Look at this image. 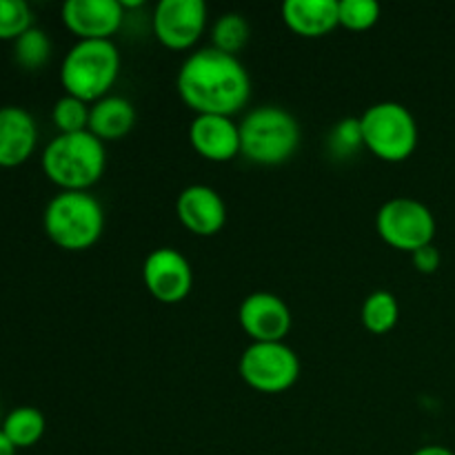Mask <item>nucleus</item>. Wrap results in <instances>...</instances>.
Returning <instances> with one entry per match:
<instances>
[{"mask_svg": "<svg viewBox=\"0 0 455 455\" xmlns=\"http://www.w3.org/2000/svg\"><path fill=\"white\" fill-rule=\"evenodd\" d=\"M176 89L196 116L234 118L251 98V78L238 56L207 47L185 58L176 76Z\"/></svg>", "mask_w": 455, "mask_h": 455, "instance_id": "f257e3e1", "label": "nucleus"}, {"mask_svg": "<svg viewBox=\"0 0 455 455\" xmlns=\"http://www.w3.org/2000/svg\"><path fill=\"white\" fill-rule=\"evenodd\" d=\"M43 172L60 191H89L107 167L105 142L92 132L58 133L43 151Z\"/></svg>", "mask_w": 455, "mask_h": 455, "instance_id": "f03ea898", "label": "nucleus"}, {"mask_svg": "<svg viewBox=\"0 0 455 455\" xmlns=\"http://www.w3.org/2000/svg\"><path fill=\"white\" fill-rule=\"evenodd\" d=\"M240 154L260 167L289 163L300 147V123L291 111L278 105H262L238 123Z\"/></svg>", "mask_w": 455, "mask_h": 455, "instance_id": "7ed1b4c3", "label": "nucleus"}, {"mask_svg": "<svg viewBox=\"0 0 455 455\" xmlns=\"http://www.w3.org/2000/svg\"><path fill=\"white\" fill-rule=\"evenodd\" d=\"M47 238L65 251H87L105 231V209L89 191H58L43 213Z\"/></svg>", "mask_w": 455, "mask_h": 455, "instance_id": "20e7f679", "label": "nucleus"}, {"mask_svg": "<svg viewBox=\"0 0 455 455\" xmlns=\"http://www.w3.org/2000/svg\"><path fill=\"white\" fill-rule=\"evenodd\" d=\"M120 58L114 40H78L60 62V84L67 96L93 102L109 96L118 80Z\"/></svg>", "mask_w": 455, "mask_h": 455, "instance_id": "39448f33", "label": "nucleus"}, {"mask_svg": "<svg viewBox=\"0 0 455 455\" xmlns=\"http://www.w3.org/2000/svg\"><path fill=\"white\" fill-rule=\"evenodd\" d=\"M364 149L387 163L411 158L418 147V123L403 102H376L360 116Z\"/></svg>", "mask_w": 455, "mask_h": 455, "instance_id": "423d86ee", "label": "nucleus"}, {"mask_svg": "<svg viewBox=\"0 0 455 455\" xmlns=\"http://www.w3.org/2000/svg\"><path fill=\"white\" fill-rule=\"evenodd\" d=\"M238 373L258 394L278 395L300 378V358L284 342H251L240 355Z\"/></svg>", "mask_w": 455, "mask_h": 455, "instance_id": "0eeeda50", "label": "nucleus"}, {"mask_svg": "<svg viewBox=\"0 0 455 455\" xmlns=\"http://www.w3.org/2000/svg\"><path fill=\"white\" fill-rule=\"evenodd\" d=\"M376 229L389 247L413 253L427 244H434L438 225L434 212L425 203L409 196H398L378 209Z\"/></svg>", "mask_w": 455, "mask_h": 455, "instance_id": "6e6552de", "label": "nucleus"}, {"mask_svg": "<svg viewBox=\"0 0 455 455\" xmlns=\"http://www.w3.org/2000/svg\"><path fill=\"white\" fill-rule=\"evenodd\" d=\"M154 36L173 52L191 49L207 29V4L203 0H160L151 18Z\"/></svg>", "mask_w": 455, "mask_h": 455, "instance_id": "1a4fd4ad", "label": "nucleus"}, {"mask_svg": "<svg viewBox=\"0 0 455 455\" xmlns=\"http://www.w3.org/2000/svg\"><path fill=\"white\" fill-rule=\"evenodd\" d=\"M142 280L156 300L163 305H178L194 289V269L180 251L160 247L142 262Z\"/></svg>", "mask_w": 455, "mask_h": 455, "instance_id": "9d476101", "label": "nucleus"}, {"mask_svg": "<svg viewBox=\"0 0 455 455\" xmlns=\"http://www.w3.org/2000/svg\"><path fill=\"white\" fill-rule=\"evenodd\" d=\"M238 323L251 342H284L291 331V311L275 293L256 291L240 302Z\"/></svg>", "mask_w": 455, "mask_h": 455, "instance_id": "9b49d317", "label": "nucleus"}, {"mask_svg": "<svg viewBox=\"0 0 455 455\" xmlns=\"http://www.w3.org/2000/svg\"><path fill=\"white\" fill-rule=\"evenodd\" d=\"M60 18L78 40H111L123 27L124 9L120 0H67Z\"/></svg>", "mask_w": 455, "mask_h": 455, "instance_id": "f8f14e48", "label": "nucleus"}, {"mask_svg": "<svg viewBox=\"0 0 455 455\" xmlns=\"http://www.w3.org/2000/svg\"><path fill=\"white\" fill-rule=\"evenodd\" d=\"M176 216L189 234L209 238L220 234L227 222V204L209 185H191L176 200Z\"/></svg>", "mask_w": 455, "mask_h": 455, "instance_id": "ddd939ff", "label": "nucleus"}, {"mask_svg": "<svg viewBox=\"0 0 455 455\" xmlns=\"http://www.w3.org/2000/svg\"><path fill=\"white\" fill-rule=\"evenodd\" d=\"M38 147L36 118L18 105L0 107V169H16L34 156Z\"/></svg>", "mask_w": 455, "mask_h": 455, "instance_id": "4468645a", "label": "nucleus"}, {"mask_svg": "<svg viewBox=\"0 0 455 455\" xmlns=\"http://www.w3.org/2000/svg\"><path fill=\"white\" fill-rule=\"evenodd\" d=\"M189 142L204 160L227 163L240 156V127L229 116H196L189 124Z\"/></svg>", "mask_w": 455, "mask_h": 455, "instance_id": "2eb2a0df", "label": "nucleus"}, {"mask_svg": "<svg viewBox=\"0 0 455 455\" xmlns=\"http://www.w3.org/2000/svg\"><path fill=\"white\" fill-rule=\"evenodd\" d=\"M283 20L302 38H323L340 27L338 0H287L283 4Z\"/></svg>", "mask_w": 455, "mask_h": 455, "instance_id": "dca6fc26", "label": "nucleus"}, {"mask_svg": "<svg viewBox=\"0 0 455 455\" xmlns=\"http://www.w3.org/2000/svg\"><path fill=\"white\" fill-rule=\"evenodd\" d=\"M136 124V107L123 96H107L93 102L89 116V132L102 142L120 140Z\"/></svg>", "mask_w": 455, "mask_h": 455, "instance_id": "f3484780", "label": "nucleus"}, {"mask_svg": "<svg viewBox=\"0 0 455 455\" xmlns=\"http://www.w3.org/2000/svg\"><path fill=\"white\" fill-rule=\"evenodd\" d=\"M44 429H47V420H44L43 411L36 407H16L3 418L0 422V431L4 438L18 449H31L43 440Z\"/></svg>", "mask_w": 455, "mask_h": 455, "instance_id": "a211bd4d", "label": "nucleus"}, {"mask_svg": "<svg viewBox=\"0 0 455 455\" xmlns=\"http://www.w3.org/2000/svg\"><path fill=\"white\" fill-rule=\"evenodd\" d=\"M360 320H363L364 329L369 333H376V336H385V333L394 331L400 320L398 298L391 291H385V289L369 293L363 302Z\"/></svg>", "mask_w": 455, "mask_h": 455, "instance_id": "6ab92c4d", "label": "nucleus"}, {"mask_svg": "<svg viewBox=\"0 0 455 455\" xmlns=\"http://www.w3.org/2000/svg\"><path fill=\"white\" fill-rule=\"evenodd\" d=\"M53 52L52 38L40 27H31L18 40H13V60L20 69L38 71L49 62Z\"/></svg>", "mask_w": 455, "mask_h": 455, "instance_id": "aec40b11", "label": "nucleus"}, {"mask_svg": "<svg viewBox=\"0 0 455 455\" xmlns=\"http://www.w3.org/2000/svg\"><path fill=\"white\" fill-rule=\"evenodd\" d=\"M249 34L251 29L243 13H222L212 25V47L222 53H229V56H238L247 47Z\"/></svg>", "mask_w": 455, "mask_h": 455, "instance_id": "412c9836", "label": "nucleus"}, {"mask_svg": "<svg viewBox=\"0 0 455 455\" xmlns=\"http://www.w3.org/2000/svg\"><path fill=\"white\" fill-rule=\"evenodd\" d=\"M89 116H92V105L67 93L58 98L52 109L53 127L58 129V133L89 132Z\"/></svg>", "mask_w": 455, "mask_h": 455, "instance_id": "4be33fe9", "label": "nucleus"}, {"mask_svg": "<svg viewBox=\"0 0 455 455\" xmlns=\"http://www.w3.org/2000/svg\"><path fill=\"white\" fill-rule=\"evenodd\" d=\"M34 27V12L25 0H0V40L20 38Z\"/></svg>", "mask_w": 455, "mask_h": 455, "instance_id": "5701e85b", "label": "nucleus"}, {"mask_svg": "<svg viewBox=\"0 0 455 455\" xmlns=\"http://www.w3.org/2000/svg\"><path fill=\"white\" fill-rule=\"evenodd\" d=\"M340 27L349 31H367L380 20V4L376 0H338Z\"/></svg>", "mask_w": 455, "mask_h": 455, "instance_id": "b1692460", "label": "nucleus"}, {"mask_svg": "<svg viewBox=\"0 0 455 455\" xmlns=\"http://www.w3.org/2000/svg\"><path fill=\"white\" fill-rule=\"evenodd\" d=\"M364 147L363 140V127H360V118H345L331 129L329 133V149L338 158H347V156L355 154Z\"/></svg>", "mask_w": 455, "mask_h": 455, "instance_id": "393cba45", "label": "nucleus"}, {"mask_svg": "<svg viewBox=\"0 0 455 455\" xmlns=\"http://www.w3.org/2000/svg\"><path fill=\"white\" fill-rule=\"evenodd\" d=\"M411 262L416 267V271L429 275L435 274L440 269V262H443V256H440V249L435 244H427V247L418 249V251L411 253Z\"/></svg>", "mask_w": 455, "mask_h": 455, "instance_id": "a878e982", "label": "nucleus"}, {"mask_svg": "<svg viewBox=\"0 0 455 455\" xmlns=\"http://www.w3.org/2000/svg\"><path fill=\"white\" fill-rule=\"evenodd\" d=\"M411 455H455V453L449 447H443V444H427V447H420Z\"/></svg>", "mask_w": 455, "mask_h": 455, "instance_id": "bb28decb", "label": "nucleus"}, {"mask_svg": "<svg viewBox=\"0 0 455 455\" xmlns=\"http://www.w3.org/2000/svg\"><path fill=\"white\" fill-rule=\"evenodd\" d=\"M0 455H16V447L4 438L3 431H0Z\"/></svg>", "mask_w": 455, "mask_h": 455, "instance_id": "cd10ccee", "label": "nucleus"}, {"mask_svg": "<svg viewBox=\"0 0 455 455\" xmlns=\"http://www.w3.org/2000/svg\"><path fill=\"white\" fill-rule=\"evenodd\" d=\"M120 4H123V9H138L142 7V0H132V3L129 0H120Z\"/></svg>", "mask_w": 455, "mask_h": 455, "instance_id": "c85d7f7f", "label": "nucleus"}]
</instances>
